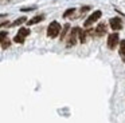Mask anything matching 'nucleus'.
Listing matches in <instances>:
<instances>
[{"label": "nucleus", "instance_id": "obj_14", "mask_svg": "<svg viewBox=\"0 0 125 123\" xmlns=\"http://www.w3.org/2000/svg\"><path fill=\"white\" fill-rule=\"evenodd\" d=\"M35 9H36L35 5H32V7H23V8H20L22 12H31V11H35Z\"/></svg>", "mask_w": 125, "mask_h": 123}, {"label": "nucleus", "instance_id": "obj_4", "mask_svg": "<svg viewBox=\"0 0 125 123\" xmlns=\"http://www.w3.org/2000/svg\"><path fill=\"white\" fill-rule=\"evenodd\" d=\"M101 16H102V12H101V11H94V12H93L92 15H90L89 18L85 20L83 27H85V28H90V27H92L93 24H94L95 21H97L98 19L101 18Z\"/></svg>", "mask_w": 125, "mask_h": 123}, {"label": "nucleus", "instance_id": "obj_18", "mask_svg": "<svg viewBox=\"0 0 125 123\" xmlns=\"http://www.w3.org/2000/svg\"><path fill=\"white\" fill-rule=\"evenodd\" d=\"M6 16H7V13H1V15H0V19H1V18H6Z\"/></svg>", "mask_w": 125, "mask_h": 123}, {"label": "nucleus", "instance_id": "obj_9", "mask_svg": "<svg viewBox=\"0 0 125 123\" xmlns=\"http://www.w3.org/2000/svg\"><path fill=\"white\" fill-rule=\"evenodd\" d=\"M44 20V15L42 13V15H36V16H34L32 19H30V20L27 21V26H34V24H38V23H41V21H43Z\"/></svg>", "mask_w": 125, "mask_h": 123}, {"label": "nucleus", "instance_id": "obj_5", "mask_svg": "<svg viewBox=\"0 0 125 123\" xmlns=\"http://www.w3.org/2000/svg\"><path fill=\"white\" fill-rule=\"evenodd\" d=\"M118 43H120V35L117 34V32H113V34H110L108 36V42H106V44H108L109 50H114V48L118 45Z\"/></svg>", "mask_w": 125, "mask_h": 123}, {"label": "nucleus", "instance_id": "obj_2", "mask_svg": "<svg viewBox=\"0 0 125 123\" xmlns=\"http://www.w3.org/2000/svg\"><path fill=\"white\" fill-rule=\"evenodd\" d=\"M79 27H74L71 28V31H69V36H67V42H66V45L69 48L74 47L77 44V40H78V32H79Z\"/></svg>", "mask_w": 125, "mask_h": 123}, {"label": "nucleus", "instance_id": "obj_16", "mask_svg": "<svg viewBox=\"0 0 125 123\" xmlns=\"http://www.w3.org/2000/svg\"><path fill=\"white\" fill-rule=\"evenodd\" d=\"M7 36H8V32H7V31H1V32H0V43L3 42V40H6Z\"/></svg>", "mask_w": 125, "mask_h": 123}, {"label": "nucleus", "instance_id": "obj_1", "mask_svg": "<svg viewBox=\"0 0 125 123\" xmlns=\"http://www.w3.org/2000/svg\"><path fill=\"white\" fill-rule=\"evenodd\" d=\"M61 32V24L58 23L57 20L51 21V23L49 24V27H47V36L50 37V39H55V37L59 35Z\"/></svg>", "mask_w": 125, "mask_h": 123}, {"label": "nucleus", "instance_id": "obj_15", "mask_svg": "<svg viewBox=\"0 0 125 123\" xmlns=\"http://www.w3.org/2000/svg\"><path fill=\"white\" fill-rule=\"evenodd\" d=\"M10 45H11V42H10L8 39H6V40H3V42H1V48H3V50L8 48Z\"/></svg>", "mask_w": 125, "mask_h": 123}, {"label": "nucleus", "instance_id": "obj_12", "mask_svg": "<svg viewBox=\"0 0 125 123\" xmlns=\"http://www.w3.org/2000/svg\"><path fill=\"white\" fill-rule=\"evenodd\" d=\"M118 45H120V48H118L120 56L124 59V58H125V40H121V42L118 43Z\"/></svg>", "mask_w": 125, "mask_h": 123}, {"label": "nucleus", "instance_id": "obj_11", "mask_svg": "<svg viewBox=\"0 0 125 123\" xmlns=\"http://www.w3.org/2000/svg\"><path fill=\"white\" fill-rule=\"evenodd\" d=\"M69 31H70V24H65V26H63V28L61 29V40H63L66 37V35L69 34Z\"/></svg>", "mask_w": 125, "mask_h": 123}, {"label": "nucleus", "instance_id": "obj_10", "mask_svg": "<svg viewBox=\"0 0 125 123\" xmlns=\"http://www.w3.org/2000/svg\"><path fill=\"white\" fill-rule=\"evenodd\" d=\"M26 21H27V18H26V16H22V18H18L15 21L10 23L8 27H18V26H22V24L26 23Z\"/></svg>", "mask_w": 125, "mask_h": 123}, {"label": "nucleus", "instance_id": "obj_13", "mask_svg": "<svg viewBox=\"0 0 125 123\" xmlns=\"http://www.w3.org/2000/svg\"><path fill=\"white\" fill-rule=\"evenodd\" d=\"M74 12H75V8H69V9H66V12L63 13V18H65V19L70 18V16L74 15Z\"/></svg>", "mask_w": 125, "mask_h": 123}, {"label": "nucleus", "instance_id": "obj_17", "mask_svg": "<svg viewBox=\"0 0 125 123\" xmlns=\"http://www.w3.org/2000/svg\"><path fill=\"white\" fill-rule=\"evenodd\" d=\"M89 9H90L89 5H85V7H82V8H81V15H82V13H85V12H87Z\"/></svg>", "mask_w": 125, "mask_h": 123}, {"label": "nucleus", "instance_id": "obj_3", "mask_svg": "<svg viewBox=\"0 0 125 123\" xmlns=\"http://www.w3.org/2000/svg\"><path fill=\"white\" fill-rule=\"evenodd\" d=\"M30 28H26V27H22V28H19V31H18V34L15 35L14 37V42L18 43V44H23L26 40V37L30 35Z\"/></svg>", "mask_w": 125, "mask_h": 123}, {"label": "nucleus", "instance_id": "obj_8", "mask_svg": "<svg viewBox=\"0 0 125 123\" xmlns=\"http://www.w3.org/2000/svg\"><path fill=\"white\" fill-rule=\"evenodd\" d=\"M93 35V31L92 29H87V31H82V29H79L78 32V39L81 43H86L87 42V37L92 36Z\"/></svg>", "mask_w": 125, "mask_h": 123}, {"label": "nucleus", "instance_id": "obj_6", "mask_svg": "<svg viewBox=\"0 0 125 123\" xmlns=\"http://www.w3.org/2000/svg\"><path fill=\"white\" fill-rule=\"evenodd\" d=\"M109 26H110V28L113 29L114 32H116V31L122 29L124 23H122V19H121V18H112L110 20H109Z\"/></svg>", "mask_w": 125, "mask_h": 123}, {"label": "nucleus", "instance_id": "obj_7", "mask_svg": "<svg viewBox=\"0 0 125 123\" xmlns=\"http://www.w3.org/2000/svg\"><path fill=\"white\" fill-rule=\"evenodd\" d=\"M106 29H108V26H106L105 23H100L97 27H95V29H94V35L95 36H104V35L106 34Z\"/></svg>", "mask_w": 125, "mask_h": 123}]
</instances>
